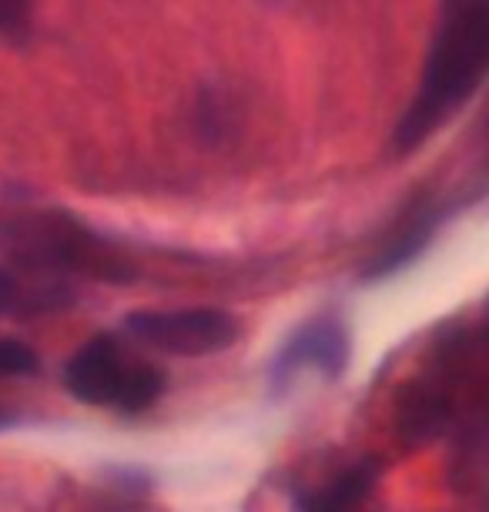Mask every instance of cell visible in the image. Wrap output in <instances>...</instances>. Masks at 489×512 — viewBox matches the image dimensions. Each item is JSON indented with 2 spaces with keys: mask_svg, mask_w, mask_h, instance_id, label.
<instances>
[{
  "mask_svg": "<svg viewBox=\"0 0 489 512\" xmlns=\"http://www.w3.org/2000/svg\"><path fill=\"white\" fill-rule=\"evenodd\" d=\"M459 4H466V0H443V14H449V11H456Z\"/></svg>",
  "mask_w": 489,
  "mask_h": 512,
  "instance_id": "obj_12",
  "label": "cell"
},
{
  "mask_svg": "<svg viewBox=\"0 0 489 512\" xmlns=\"http://www.w3.org/2000/svg\"><path fill=\"white\" fill-rule=\"evenodd\" d=\"M41 372V355L17 338H0V379H31Z\"/></svg>",
  "mask_w": 489,
  "mask_h": 512,
  "instance_id": "obj_10",
  "label": "cell"
},
{
  "mask_svg": "<svg viewBox=\"0 0 489 512\" xmlns=\"http://www.w3.org/2000/svg\"><path fill=\"white\" fill-rule=\"evenodd\" d=\"M64 385L84 405L141 415L165 395V375L155 365L138 362L111 335H94L71 355Z\"/></svg>",
  "mask_w": 489,
  "mask_h": 512,
  "instance_id": "obj_3",
  "label": "cell"
},
{
  "mask_svg": "<svg viewBox=\"0 0 489 512\" xmlns=\"http://www.w3.org/2000/svg\"><path fill=\"white\" fill-rule=\"evenodd\" d=\"M34 0H0V37L7 41H27L31 34Z\"/></svg>",
  "mask_w": 489,
  "mask_h": 512,
  "instance_id": "obj_11",
  "label": "cell"
},
{
  "mask_svg": "<svg viewBox=\"0 0 489 512\" xmlns=\"http://www.w3.org/2000/svg\"><path fill=\"white\" fill-rule=\"evenodd\" d=\"M349 512H369V509H362V506H359V509H349Z\"/></svg>",
  "mask_w": 489,
  "mask_h": 512,
  "instance_id": "obj_14",
  "label": "cell"
},
{
  "mask_svg": "<svg viewBox=\"0 0 489 512\" xmlns=\"http://www.w3.org/2000/svg\"><path fill=\"white\" fill-rule=\"evenodd\" d=\"M349 355H352L349 328L335 315H319L285 342V349L275 355L268 379H272L275 392H285L295 375H305V372H315L319 379L335 382V379H342L345 365H349Z\"/></svg>",
  "mask_w": 489,
  "mask_h": 512,
  "instance_id": "obj_5",
  "label": "cell"
},
{
  "mask_svg": "<svg viewBox=\"0 0 489 512\" xmlns=\"http://www.w3.org/2000/svg\"><path fill=\"white\" fill-rule=\"evenodd\" d=\"M379 482V462L376 459H359L352 466L339 469L325 486L302 492L295 509L299 512H349L359 509L362 502L372 496Z\"/></svg>",
  "mask_w": 489,
  "mask_h": 512,
  "instance_id": "obj_8",
  "label": "cell"
},
{
  "mask_svg": "<svg viewBox=\"0 0 489 512\" xmlns=\"http://www.w3.org/2000/svg\"><path fill=\"white\" fill-rule=\"evenodd\" d=\"M74 302L71 288L44 282L27 288L17 272L0 265V318L4 315H41V312H61Z\"/></svg>",
  "mask_w": 489,
  "mask_h": 512,
  "instance_id": "obj_9",
  "label": "cell"
},
{
  "mask_svg": "<svg viewBox=\"0 0 489 512\" xmlns=\"http://www.w3.org/2000/svg\"><path fill=\"white\" fill-rule=\"evenodd\" d=\"M489 57V4L466 0L446 14L443 31L429 47L423 81L406 114L396 124L392 148L399 154L416 151L459 104L473 98L483 81Z\"/></svg>",
  "mask_w": 489,
  "mask_h": 512,
  "instance_id": "obj_1",
  "label": "cell"
},
{
  "mask_svg": "<svg viewBox=\"0 0 489 512\" xmlns=\"http://www.w3.org/2000/svg\"><path fill=\"white\" fill-rule=\"evenodd\" d=\"M436 228H439V205L433 198H416L412 205H406V211H402L396 221H392L382 245L372 251V258L366 262L362 278H366V282H379V278L402 272V268L412 265L429 248Z\"/></svg>",
  "mask_w": 489,
  "mask_h": 512,
  "instance_id": "obj_6",
  "label": "cell"
},
{
  "mask_svg": "<svg viewBox=\"0 0 489 512\" xmlns=\"http://www.w3.org/2000/svg\"><path fill=\"white\" fill-rule=\"evenodd\" d=\"M453 389H456V379L446 375V365L436 369V375H426V379L412 382L409 389L399 395V412H396L402 439L419 446V442L443 436L456 415Z\"/></svg>",
  "mask_w": 489,
  "mask_h": 512,
  "instance_id": "obj_7",
  "label": "cell"
},
{
  "mask_svg": "<svg viewBox=\"0 0 489 512\" xmlns=\"http://www.w3.org/2000/svg\"><path fill=\"white\" fill-rule=\"evenodd\" d=\"M14 258L41 275H84L94 282H131L134 268L111 241L71 215H34L7 228Z\"/></svg>",
  "mask_w": 489,
  "mask_h": 512,
  "instance_id": "obj_2",
  "label": "cell"
},
{
  "mask_svg": "<svg viewBox=\"0 0 489 512\" xmlns=\"http://www.w3.org/2000/svg\"><path fill=\"white\" fill-rule=\"evenodd\" d=\"M124 332L134 342L178 359H205L238 342V318L222 308H171V312H131Z\"/></svg>",
  "mask_w": 489,
  "mask_h": 512,
  "instance_id": "obj_4",
  "label": "cell"
},
{
  "mask_svg": "<svg viewBox=\"0 0 489 512\" xmlns=\"http://www.w3.org/2000/svg\"><path fill=\"white\" fill-rule=\"evenodd\" d=\"M7 422H11V415H7V412H0V429H4Z\"/></svg>",
  "mask_w": 489,
  "mask_h": 512,
  "instance_id": "obj_13",
  "label": "cell"
}]
</instances>
